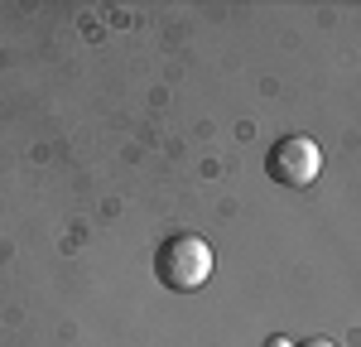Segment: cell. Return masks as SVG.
<instances>
[{
	"label": "cell",
	"instance_id": "cell-1",
	"mask_svg": "<svg viewBox=\"0 0 361 347\" xmlns=\"http://www.w3.org/2000/svg\"><path fill=\"white\" fill-rule=\"evenodd\" d=\"M154 275L173 294H193V289H202L212 280V246L197 231H173L154 251Z\"/></svg>",
	"mask_w": 361,
	"mask_h": 347
},
{
	"label": "cell",
	"instance_id": "cell-2",
	"mask_svg": "<svg viewBox=\"0 0 361 347\" xmlns=\"http://www.w3.org/2000/svg\"><path fill=\"white\" fill-rule=\"evenodd\" d=\"M265 174L279 188H308L323 174V150H318L313 135H279L265 150Z\"/></svg>",
	"mask_w": 361,
	"mask_h": 347
},
{
	"label": "cell",
	"instance_id": "cell-3",
	"mask_svg": "<svg viewBox=\"0 0 361 347\" xmlns=\"http://www.w3.org/2000/svg\"><path fill=\"white\" fill-rule=\"evenodd\" d=\"M299 347H337V343H328V338H304Z\"/></svg>",
	"mask_w": 361,
	"mask_h": 347
}]
</instances>
